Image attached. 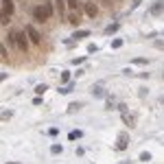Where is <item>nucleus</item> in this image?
Instances as JSON below:
<instances>
[{
	"mask_svg": "<svg viewBox=\"0 0 164 164\" xmlns=\"http://www.w3.org/2000/svg\"><path fill=\"white\" fill-rule=\"evenodd\" d=\"M11 116H13V112H11V110H4V112L0 114V121H9Z\"/></svg>",
	"mask_w": 164,
	"mask_h": 164,
	"instance_id": "obj_21",
	"label": "nucleus"
},
{
	"mask_svg": "<svg viewBox=\"0 0 164 164\" xmlns=\"http://www.w3.org/2000/svg\"><path fill=\"white\" fill-rule=\"evenodd\" d=\"M11 22V15H7V13H0V26L2 24H9Z\"/></svg>",
	"mask_w": 164,
	"mask_h": 164,
	"instance_id": "obj_20",
	"label": "nucleus"
},
{
	"mask_svg": "<svg viewBox=\"0 0 164 164\" xmlns=\"http://www.w3.org/2000/svg\"><path fill=\"white\" fill-rule=\"evenodd\" d=\"M66 7H68V9H72V11H77L81 4H79V0H66Z\"/></svg>",
	"mask_w": 164,
	"mask_h": 164,
	"instance_id": "obj_13",
	"label": "nucleus"
},
{
	"mask_svg": "<svg viewBox=\"0 0 164 164\" xmlns=\"http://www.w3.org/2000/svg\"><path fill=\"white\" fill-rule=\"evenodd\" d=\"M118 26H121V24H118V22H114V24H110V26L105 29V33H107V35H112V33H116V31H118Z\"/></svg>",
	"mask_w": 164,
	"mask_h": 164,
	"instance_id": "obj_16",
	"label": "nucleus"
},
{
	"mask_svg": "<svg viewBox=\"0 0 164 164\" xmlns=\"http://www.w3.org/2000/svg\"><path fill=\"white\" fill-rule=\"evenodd\" d=\"M7 44H9V46H15V31H13V29L7 33Z\"/></svg>",
	"mask_w": 164,
	"mask_h": 164,
	"instance_id": "obj_12",
	"label": "nucleus"
},
{
	"mask_svg": "<svg viewBox=\"0 0 164 164\" xmlns=\"http://www.w3.org/2000/svg\"><path fill=\"white\" fill-rule=\"evenodd\" d=\"M140 2H142V0H133V7H138V4H140Z\"/></svg>",
	"mask_w": 164,
	"mask_h": 164,
	"instance_id": "obj_31",
	"label": "nucleus"
},
{
	"mask_svg": "<svg viewBox=\"0 0 164 164\" xmlns=\"http://www.w3.org/2000/svg\"><path fill=\"white\" fill-rule=\"evenodd\" d=\"M57 133H59L57 127H50V129H48V136H57Z\"/></svg>",
	"mask_w": 164,
	"mask_h": 164,
	"instance_id": "obj_27",
	"label": "nucleus"
},
{
	"mask_svg": "<svg viewBox=\"0 0 164 164\" xmlns=\"http://www.w3.org/2000/svg\"><path fill=\"white\" fill-rule=\"evenodd\" d=\"M7 79V72H0V81H4Z\"/></svg>",
	"mask_w": 164,
	"mask_h": 164,
	"instance_id": "obj_30",
	"label": "nucleus"
},
{
	"mask_svg": "<svg viewBox=\"0 0 164 164\" xmlns=\"http://www.w3.org/2000/svg\"><path fill=\"white\" fill-rule=\"evenodd\" d=\"M121 46H123V40H118V37H116V40L112 42V48H114V50H116V48H121Z\"/></svg>",
	"mask_w": 164,
	"mask_h": 164,
	"instance_id": "obj_25",
	"label": "nucleus"
},
{
	"mask_svg": "<svg viewBox=\"0 0 164 164\" xmlns=\"http://www.w3.org/2000/svg\"><path fill=\"white\" fill-rule=\"evenodd\" d=\"M53 7H57V11H59V13L64 15V11H66V4H64V0H57V2H55Z\"/></svg>",
	"mask_w": 164,
	"mask_h": 164,
	"instance_id": "obj_18",
	"label": "nucleus"
},
{
	"mask_svg": "<svg viewBox=\"0 0 164 164\" xmlns=\"http://www.w3.org/2000/svg\"><path fill=\"white\" fill-rule=\"evenodd\" d=\"M61 81H64V83L70 81V72H68V70H64V72H61Z\"/></svg>",
	"mask_w": 164,
	"mask_h": 164,
	"instance_id": "obj_24",
	"label": "nucleus"
},
{
	"mask_svg": "<svg viewBox=\"0 0 164 164\" xmlns=\"http://www.w3.org/2000/svg\"><path fill=\"white\" fill-rule=\"evenodd\" d=\"M46 90H48V85H46V83H40V85L35 88V94H44Z\"/></svg>",
	"mask_w": 164,
	"mask_h": 164,
	"instance_id": "obj_22",
	"label": "nucleus"
},
{
	"mask_svg": "<svg viewBox=\"0 0 164 164\" xmlns=\"http://www.w3.org/2000/svg\"><path fill=\"white\" fill-rule=\"evenodd\" d=\"M53 11H55L53 2H50V0H46V4H40V7H35V9H33V15H35V20H37V22H46V20L53 15Z\"/></svg>",
	"mask_w": 164,
	"mask_h": 164,
	"instance_id": "obj_1",
	"label": "nucleus"
},
{
	"mask_svg": "<svg viewBox=\"0 0 164 164\" xmlns=\"http://www.w3.org/2000/svg\"><path fill=\"white\" fill-rule=\"evenodd\" d=\"M81 136H83L81 129H75V131H70V133H68V140H77V138H81Z\"/></svg>",
	"mask_w": 164,
	"mask_h": 164,
	"instance_id": "obj_14",
	"label": "nucleus"
},
{
	"mask_svg": "<svg viewBox=\"0 0 164 164\" xmlns=\"http://www.w3.org/2000/svg\"><path fill=\"white\" fill-rule=\"evenodd\" d=\"M0 55H2V59H9V55H7V48H4V46H0Z\"/></svg>",
	"mask_w": 164,
	"mask_h": 164,
	"instance_id": "obj_26",
	"label": "nucleus"
},
{
	"mask_svg": "<svg viewBox=\"0 0 164 164\" xmlns=\"http://www.w3.org/2000/svg\"><path fill=\"white\" fill-rule=\"evenodd\" d=\"M162 0H158V2H156V4H153V7H151V13H153V15H160V13H162Z\"/></svg>",
	"mask_w": 164,
	"mask_h": 164,
	"instance_id": "obj_10",
	"label": "nucleus"
},
{
	"mask_svg": "<svg viewBox=\"0 0 164 164\" xmlns=\"http://www.w3.org/2000/svg\"><path fill=\"white\" fill-rule=\"evenodd\" d=\"M13 9H15L13 0H2V13H7V15H13Z\"/></svg>",
	"mask_w": 164,
	"mask_h": 164,
	"instance_id": "obj_6",
	"label": "nucleus"
},
{
	"mask_svg": "<svg viewBox=\"0 0 164 164\" xmlns=\"http://www.w3.org/2000/svg\"><path fill=\"white\" fill-rule=\"evenodd\" d=\"M96 48H99V46H96V44H90V46H88V53H94V50H96Z\"/></svg>",
	"mask_w": 164,
	"mask_h": 164,
	"instance_id": "obj_28",
	"label": "nucleus"
},
{
	"mask_svg": "<svg viewBox=\"0 0 164 164\" xmlns=\"http://www.w3.org/2000/svg\"><path fill=\"white\" fill-rule=\"evenodd\" d=\"M121 116H123V123L127 125V127H131V129L136 127V118H133L129 112H121Z\"/></svg>",
	"mask_w": 164,
	"mask_h": 164,
	"instance_id": "obj_7",
	"label": "nucleus"
},
{
	"mask_svg": "<svg viewBox=\"0 0 164 164\" xmlns=\"http://www.w3.org/2000/svg\"><path fill=\"white\" fill-rule=\"evenodd\" d=\"M103 2H105V4H112V0H103Z\"/></svg>",
	"mask_w": 164,
	"mask_h": 164,
	"instance_id": "obj_32",
	"label": "nucleus"
},
{
	"mask_svg": "<svg viewBox=\"0 0 164 164\" xmlns=\"http://www.w3.org/2000/svg\"><path fill=\"white\" fill-rule=\"evenodd\" d=\"M81 107H83V103L75 101V103H70V105H68V114H75V112H79Z\"/></svg>",
	"mask_w": 164,
	"mask_h": 164,
	"instance_id": "obj_8",
	"label": "nucleus"
},
{
	"mask_svg": "<svg viewBox=\"0 0 164 164\" xmlns=\"http://www.w3.org/2000/svg\"><path fill=\"white\" fill-rule=\"evenodd\" d=\"M24 35H26V40H31L33 44H42V35H40V31H37V29H35L33 24H29V26H26Z\"/></svg>",
	"mask_w": 164,
	"mask_h": 164,
	"instance_id": "obj_2",
	"label": "nucleus"
},
{
	"mask_svg": "<svg viewBox=\"0 0 164 164\" xmlns=\"http://www.w3.org/2000/svg\"><path fill=\"white\" fill-rule=\"evenodd\" d=\"M68 20H70V24H72V26H79V24H81V18H79L77 13H70V15H68Z\"/></svg>",
	"mask_w": 164,
	"mask_h": 164,
	"instance_id": "obj_11",
	"label": "nucleus"
},
{
	"mask_svg": "<svg viewBox=\"0 0 164 164\" xmlns=\"http://www.w3.org/2000/svg\"><path fill=\"white\" fill-rule=\"evenodd\" d=\"M15 46H18L22 53L29 50V40H26V35H24L22 31H15Z\"/></svg>",
	"mask_w": 164,
	"mask_h": 164,
	"instance_id": "obj_3",
	"label": "nucleus"
},
{
	"mask_svg": "<svg viewBox=\"0 0 164 164\" xmlns=\"http://www.w3.org/2000/svg\"><path fill=\"white\" fill-rule=\"evenodd\" d=\"M92 94H94L96 99H103V96H105V94H103V85H101V83L94 85V88H92Z\"/></svg>",
	"mask_w": 164,
	"mask_h": 164,
	"instance_id": "obj_9",
	"label": "nucleus"
},
{
	"mask_svg": "<svg viewBox=\"0 0 164 164\" xmlns=\"http://www.w3.org/2000/svg\"><path fill=\"white\" fill-rule=\"evenodd\" d=\"M127 147H129V133H127V131H121L118 138H116V149H118V151H125Z\"/></svg>",
	"mask_w": 164,
	"mask_h": 164,
	"instance_id": "obj_4",
	"label": "nucleus"
},
{
	"mask_svg": "<svg viewBox=\"0 0 164 164\" xmlns=\"http://www.w3.org/2000/svg\"><path fill=\"white\" fill-rule=\"evenodd\" d=\"M131 61H133L136 66H147V64H149V59H144V57H138V59H131Z\"/></svg>",
	"mask_w": 164,
	"mask_h": 164,
	"instance_id": "obj_19",
	"label": "nucleus"
},
{
	"mask_svg": "<svg viewBox=\"0 0 164 164\" xmlns=\"http://www.w3.org/2000/svg\"><path fill=\"white\" fill-rule=\"evenodd\" d=\"M7 164H20V162H7Z\"/></svg>",
	"mask_w": 164,
	"mask_h": 164,
	"instance_id": "obj_33",
	"label": "nucleus"
},
{
	"mask_svg": "<svg viewBox=\"0 0 164 164\" xmlns=\"http://www.w3.org/2000/svg\"><path fill=\"white\" fill-rule=\"evenodd\" d=\"M149 160H151V153L149 151H142L140 153V162H149Z\"/></svg>",
	"mask_w": 164,
	"mask_h": 164,
	"instance_id": "obj_23",
	"label": "nucleus"
},
{
	"mask_svg": "<svg viewBox=\"0 0 164 164\" xmlns=\"http://www.w3.org/2000/svg\"><path fill=\"white\" fill-rule=\"evenodd\" d=\"M83 59H85V57H77V59H72V64H77V66H79V64H83Z\"/></svg>",
	"mask_w": 164,
	"mask_h": 164,
	"instance_id": "obj_29",
	"label": "nucleus"
},
{
	"mask_svg": "<svg viewBox=\"0 0 164 164\" xmlns=\"http://www.w3.org/2000/svg\"><path fill=\"white\" fill-rule=\"evenodd\" d=\"M61 151H64V147H61V144H53V147H50V153H53V156H59Z\"/></svg>",
	"mask_w": 164,
	"mask_h": 164,
	"instance_id": "obj_17",
	"label": "nucleus"
},
{
	"mask_svg": "<svg viewBox=\"0 0 164 164\" xmlns=\"http://www.w3.org/2000/svg\"><path fill=\"white\" fill-rule=\"evenodd\" d=\"M83 9H85V13H88L90 18H96V15H99V7H96L94 2H85Z\"/></svg>",
	"mask_w": 164,
	"mask_h": 164,
	"instance_id": "obj_5",
	"label": "nucleus"
},
{
	"mask_svg": "<svg viewBox=\"0 0 164 164\" xmlns=\"http://www.w3.org/2000/svg\"><path fill=\"white\" fill-rule=\"evenodd\" d=\"M88 35H90V31H77V33L72 35V40H85Z\"/></svg>",
	"mask_w": 164,
	"mask_h": 164,
	"instance_id": "obj_15",
	"label": "nucleus"
}]
</instances>
